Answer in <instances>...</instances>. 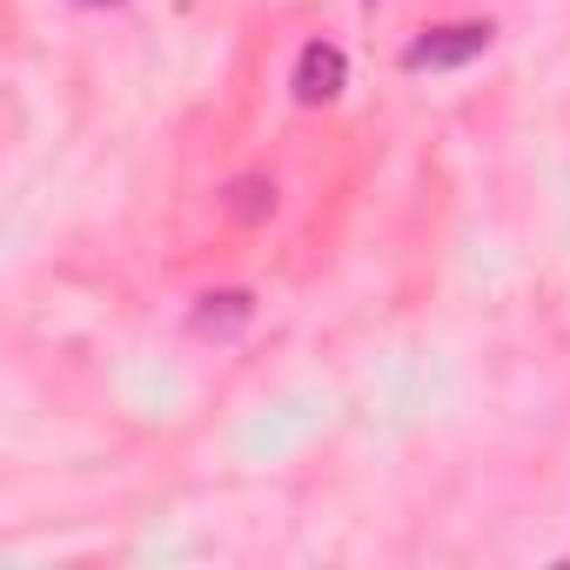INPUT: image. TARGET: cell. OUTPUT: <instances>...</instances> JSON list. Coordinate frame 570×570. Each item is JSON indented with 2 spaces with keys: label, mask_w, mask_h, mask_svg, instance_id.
<instances>
[{
  "label": "cell",
  "mask_w": 570,
  "mask_h": 570,
  "mask_svg": "<svg viewBox=\"0 0 570 570\" xmlns=\"http://www.w3.org/2000/svg\"><path fill=\"white\" fill-rule=\"evenodd\" d=\"M343 81H350V61H343V48H336V41H309V48L296 55V101L323 108V101H336V95H343Z\"/></svg>",
  "instance_id": "7a4b0ae2"
},
{
  "label": "cell",
  "mask_w": 570,
  "mask_h": 570,
  "mask_svg": "<svg viewBox=\"0 0 570 570\" xmlns=\"http://www.w3.org/2000/svg\"><path fill=\"white\" fill-rule=\"evenodd\" d=\"M88 8H108V0H88Z\"/></svg>",
  "instance_id": "5b68a950"
},
{
  "label": "cell",
  "mask_w": 570,
  "mask_h": 570,
  "mask_svg": "<svg viewBox=\"0 0 570 570\" xmlns=\"http://www.w3.org/2000/svg\"><path fill=\"white\" fill-rule=\"evenodd\" d=\"M248 309H255V303H248L242 289H228V296H202V316H195V323H202L208 336H228V330L248 323Z\"/></svg>",
  "instance_id": "3957f363"
},
{
  "label": "cell",
  "mask_w": 570,
  "mask_h": 570,
  "mask_svg": "<svg viewBox=\"0 0 570 570\" xmlns=\"http://www.w3.org/2000/svg\"><path fill=\"white\" fill-rule=\"evenodd\" d=\"M228 208H235L242 222L268 215V208H275V181H235V188H228Z\"/></svg>",
  "instance_id": "277c9868"
},
{
  "label": "cell",
  "mask_w": 570,
  "mask_h": 570,
  "mask_svg": "<svg viewBox=\"0 0 570 570\" xmlns=\"http://www.w3.org/2000/svg\"><path fill=\"white\" fill-rule=\"evenodd\" d=\"M490 48V21H450V28H430L423 41H410L403 68H463Z\"/></svg>",
  "instance_id": "6da1fadb"
}]
</instances>
